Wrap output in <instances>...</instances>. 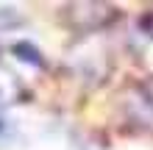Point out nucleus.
<instances>
[{"instance_id": "f257e3e1", "label": "nucleus", "mask_w": 153, "mask_h": 150, "mask_svg": "<svg viewBox=\"0 0 153 150\" xmlns=\"http://www.w3.org/2000/svg\"><path fill=\"white\" fill-rule=\"evenodd\" d=\"M8 22H14L11 8H0V25H8Z\"/></svg>"}]
</instances>
